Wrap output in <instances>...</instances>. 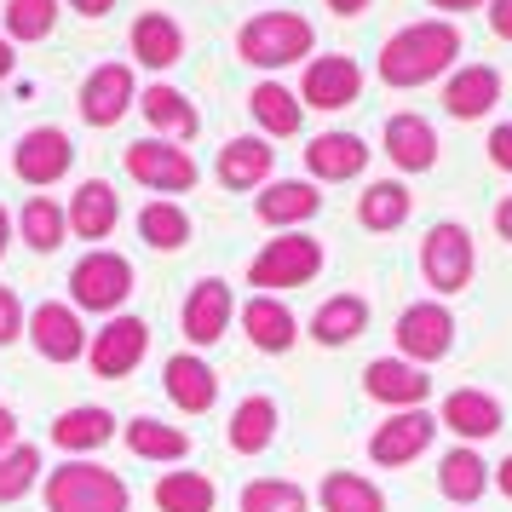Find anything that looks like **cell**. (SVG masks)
<instances>
[{
    "instance_id": "obj_29",
    "label": "cell",
    "mask_w": 512,
    "mask_h": 512,
    "mask_svg": "<svg viewBox=\"0 0 512 512\" xmlns=\"http://www.w3.org/2000/svg\"><path fill=\"white\" fill-rule=\"evenodd\" d=\"M248 110H254V121H259V139H294L305 127L300 93H288L282 81H259L254 93H248Z\"/></svg>"
},
{
    "instance_id": "obj_36",
    "label": "cell",
    "mask_w": 512,
    "mask_h": 512,
    "mask_svg": "<svg viewBox=\"0 0 512 512\" xmlns=\"http://www.w3.org/2000/svg\"><path fill=\"white\" fill-rule=\"evenodd\" d=\"M317 501H323V512H386V495L363 472H328Z\"/></svg>"
},
{
    "instance_id": "obj_32",
    "label": "cell",
    "mask_w": 512,
    "mask_h": 512,
    "mask_svg": "<svg viewBox=\"0 0 512 512\" xmlns=\"http://www.w3.org/2000/svg\"><path fill=\"white\" fill-rule=\"evenodd\" d=\"M438 489L455 501V507H472L478 495L489 489V466H484V455L472 449V443H455L449 455L438 461Z\"/></svg>"
},
{
    "instance_id": "obj_46",
    "label": "cell",
    "mask_w": 512,
    "mask_h": 512,
    "mask_svg": "<svg viewBox=\"0 0 512 512\" xmlns=\"http://www.w3.org/2000/svg\"><path fill=\"white\" fill-rule=\"evenodd\" d=\"M495 231H501V242H512V196L495 202Z\"/></svg>"
},
{
    "instance_id": "obj_4",
    "label": "cell",
    "mask_w": 512,
    "mask_h": 512,
    "mask_svg": "<svg viewBox=\"0 0 512 512\" xmlns=\"http://www.w3.org/2000/svg\"><path fill=\"white\" fill-rule=\"evenodd\" d=\"M133 294V265L110 248H93V254L75 259L70 271V305L75 311H98V317H116Z\"/></svg>"
},
{
    "instance_id": "obj_9",
    "label": "cell",
    "mask_w": 512,
    "mask_h": 512,
    "mask_svg": "<svg viewBox=\"0 0 512 512\" xmlns=\"http://www.w3.org/2000/svg\"><path fill=\"white\" fill-rule=\"evenodd\" d=\"M455 351V317H449V305L438 300H415L403 317H397V357H409V363H438Z\"/></svg>"
},
{
    "instance_id": "obj_7",
    "label": "cell",
    "mask_w": 512,
    "mask_h": 512,
    "mask_svg": "<svg viewBox=\"0 0 512 512\" xmlns=\"http://www.w3.org/2000/svg\"><path fill=\"white\" fill-rule=\"evenodd\" d=\"M121 167H127V173H133L139 185L162 190V196L196 190V179H202L196 156H190V150H179L173 139H133L127 150H121Z\"/></svg>"
},
{
    "instance_id": "obj_12",
    "label": "cell",
    "mask_w": 512,
    "mask_h": 512,
    "mask_svg": "<svg viewBox=\"0 0 512 512\" xmlns=\"http://www.w3.org/2000/svg\"><path fill=\"white\" fill-rule=\"evenodd\" d=\"M127 110H139V75H133V64H98L81 81V121L87 127H116Z\"/></svg>"
},
{
    "instance_id": "obj_1",
    "label": "cell",
    "mask_w": 512,
    "mask_h": 512,
    "mask_svg": "<svg viewBox=\"0 0 512 512\" xmlns=\"http://www.w3.org/2000/svg\"><path fill=\"white\" fill-rule=\"evenodd\" d=\"M455 58H461V29L449 24V18H420V24H403L380 47L374 58V70L386 87H426V81H438V75L455 70Z\"/></svg>"
},
{
    "instance_id": "obj_8",
    "label": "cell",
    "mask_w": 512,
    "mask_h": 512,
    "mask_svg": "<svg viewBox=\"0 0 512 512\" xmlns=\"http://www.w3.org/2000/svg\"><path fill=\"white\" fill-rule=\"evenodd\" d=\"M144 351H150V323L116 311V317L87 340V363H93L98 380H127V374L144 363Z\"/></svg>"
},
{
    "instance_id": "obj_10",
    "label": "cell",
    "mask_w": 512,
    "mask_h": 512,
    "mask_svg": "<svg viewBox=\"0 0 512 512\" xmlns=\"http://www.w3.org/2000/svg\"><path fill=\"white\" fill-rule=\"evenodd\" d=\"M70 167H75V144L58 127H29L24 139H18V150H12V173L29 190H52Z\"/></svg>"
},
{
    "instance_id": "obj_3",
    "label": "cell",
    "mask_w": 512,
    "mask_h": 512,
    "mask_svg": "<svg viewBox=\"0 0 512 512\" xmlns=\"http://www.w3.org/2000/svg\"><path fill=\"white\" fill-rule=\"evenodd\" d=\"M311 47H317V29L300 12H254L236 35L242 64H254V70H288V64L311 58Z\"/></svg>"
},
{
    "instance_id": "obj_40",
    "label": "cell",
    "mask_w": 512,
    "mask_h": 512,
    "mask_svg": "<svg viewBox=\"0 0 512 512\" xmlns=\"http://www.w3.org/2000/svg\"><path fill=\"white\" fill-rule=\"evenodd\" d=\"M311 495H305L294 478H254L242 489V512H305Z\"/></svg>"
},
{
    "instance_id": "obj_18",
    "label": "cell",
    "mask_w": 512,
    "mask_h": 512,
    "mask_svg": "<svg viewBox=\"0 0 512 512\" xmlns=\"http://www.w3.org/2000/svg\"><path fill=\"white\" fill-rule=\"evenodd\" d=\"M162 386L167 397L185 409V415H208L213 403H219V374L196 357V351H173L162 363Z\"/></svg>"
},
{
    "instance_id": "obj_21",
    "label": "cell",
    "mask_w": 512,
    "mask_h": 512,
    "mask_svg": "<svg viewBox=\"0 0 512 512\" xmlns=\"http://www.w3.org/2000/svg\"><path fill=\"white\" fill-rule=\"evenodd\" d=\"M305 167L323 185H346V179H357L369 167V144L357 139V133H317V139L305 144Z\"/></svg>"
},
{
    "instance_id": "obj_34",
    "label": "cell",
    "mask_w": 512,
    "mask_h": 512,
    "mask_svg": "<svg viewBox=\"0 0 512 512\" xmlns=\"http://www.w3.org/2000/svg\"><path fill=\"white\" fill-rule=\"evenodd\" d=\"M139 110L150 127H162V133H179V139H196L202 133V116H196V104H190L179 87H167V81H156V87H144Z\"/></svg>"
},
{
    "instance_id": "obj_42",
    "label": "cell",
    "mask_w": 512,
    "mask_h": 512,
    "mask_svg": "<svg viewBox=\"0 0 512 512\" xmlns=\"http://www.w3.org/2000/svg\"><path fill=\"white\" fill-rule=\"evenodd\" d=\"M24 323H29V311L24 300L0 282V346H12V340H24Z\"/></svg>"
},
{
    "instance_id": "obj_47",
    "label": "cell",
    "mask_w": 512,
    "mask_h": 512,
    "mask_svg": "<svg viewBox=\"0 0 512 512\" xmlns=\"http://www.w3.org/2000/svg\"><path fill=\"white\" fill-rule=\"evenodd\" d=\"M328 12H334V18H357V12H369V0H323Z\"/></svg>"
},
{
    "instance_id": "obj_30",
    "label": "cell",
    "mask_w": 512,
    "mask_h": 512,
    "mask_svg": "<svg viewBox=\"0 0 512 512\" xmlns=\"http://www.w3.org/2000/svg\"><path fill=\"white\" fill-rule=\"evenodd\" d=\"M369 328V300L363 294H328L311 317V340L317 346H351Z\"/></svg>"
},
{
    "instance_id": "obj_26",
    "label": "cell",
    "mask_w": 512,
    "mask_h": 512,
    "mask_svg": "<svg viewBox=\"0 0 512 512\" xmlns=\"http://www.w3.org/2000/svg\"><path fill=\"white\" fill-rule=\"evenodd\" d=\"M242 334H248L259 351L282 357V351L300 340V323H294V311H288L277 294H254V300L242 305Z\"/></svg>"
},
{
    "instance_id": "obj_44",
    "label": "cell",
    "mask_w": 512,
    "mask_h": 512,
    "mask_svg": "<svg viewBox=\"0 0 512 512\" xmlns=\"http://www.w3.org/2000/svg\"><path fill=\"white\" fill-rule=\"evenodd\" d=\"M489 29L501 41H512V0H489Z\"/></svg>"
},
{
    "instance_id": "obj_6",
    "label": "cell",
    "mask_w": 512,
    "mask_h": 512,
    "mask_svg": "<svg viewBox=\"0 0 512 512\" xmlns=\"http://www.w3.org/2000/svg\"><path fill=\"white\" fill-rule=\"evenodd\" d=\"M420 271L438 294H461L472 271H478V248H472V231L455 225V219H438L432 231L420 236Z\"/></svg>"
},
{
    "instance_id": "obj_39",
    "label": "cell",
    "mask_w": 512,
    "mask_h": 512,
    "mask_svg": "<svg viewBox=\"0 0 512 512\" xmlns=\"http://www.w3.org/2000/svg\"><path fill=\"white\" fill-rule=\"evenodd\" d=\"M35 484H41V449H35V443H12V449L0 455V507L24 501Z\"/></svg>"
},
{
    "instance_id": "obj_41",
    "label": "cell",
    "mask_w": 512,
    "mask_h": 512,
    "mask_svg": "<svg viewBox=\"0 0 512 512\" xmlns=\"http://www.w3.org/2000/svg\"><path fill=\"white\" fill-rule=\"evenodd\" d=\"M58 24V0H6V41H47Z\"/></svg>"
},
{
    "instance_id": "obj_16",
    "label": "cell",
    "mask_w": 512,
    "mask_h": 512,
    "mask_svg": "<svg viewBox=\"0 0 512 512\" xmlns=\"http://www.w3.org/2000/svg\"><path fill=\"white\" fill-rule=\"evenodd\" d=\"M363 392L374 403H386V409H426V397H432V374L409 363V357H374L369 369H363Z\"/></svg>"
},
{
    "instance_id": "obj_43",
    "label": "cell",
    "mask_w": 512,
    "mask_h": 512,
    "mask_svg": "<svg viewBox=\"0 0 512 512\" xmlns=\"http://www.w3.org/2000/svg\"><path fill=\"white\" fill-rule=\"evenodd\" d=\"M489 162L501 167V173H512V121H501V127L489 133Z\"/></svg>"
},
{
    "instance_id": "obj_19",
    "label": "cell",
    "mask_w": 512,
    "mask_h": 512,
    "mask_svg": "<svg viewBox=\"0 0 512 512\" xmlns=\"http://www.w3.org/2000/svg\"><path fill=\"white\" fill-rule=\"evenodd\" d=\"M64 219H70V231L81 236V242H110V231L121 225V196H116V185H110V179H87V185L70 196Z\"/></svg>"
},
{
    "instance_id": "obj_28",
    "label": "cell",
    "mask_w": 512,
    "mask_h": 512,
    "mask_svg": "<svg viewBox=\"0 0 512 512\" xmlns=\"http://www.w3.org/2000/svg\"><path fill=\"white\" fill-rule=\"evenodd\" d=\"M133 58H139L144 70H173L179 58H185V29L173 24L167 12H144V18H133Z\"/></svg>"
},
{
    "instance_id": "obj_25",
    "label": "cell",
    "mask_w": 512,
    "mask_h": 512,
    "mask_svg": "<svg viewBox=\"0 0 512 512\" xmlns=\"http://www.w3.org/2000/svg\"><path fill=\"white\" fill-rule=\"evenodd\" d=\"M110 438H116V415L98 409V403H75L52 420V449H64V455H93Z\"/></svg>"
},
{
    "instance_id": "obj_15",
    "label": "cell",
    "mask_w": 512,
    "mask_h": 512,
    "mask_svg": "<svg viewBox=\"0 0 512 512\" xmlns=\"http://www.w3.org/2000/svg\"><path fill=\"white\" fill-rule=\"evenodd\" d=\"M231 317H236L231 282H225V277H202L196 288H190L185 311H179V328H185L190 351H202V346H213V340H225Z\"/></svg>"
},
{
    "instance_id": "obj_17",
    "label": "cell",
    "mask_w": 512,
    "mask_h": 512,
    "mask_svg": "<svg viewBox=\"0 0 512 512\" xmlns=\"http://www.w3.org/2000/svg\"><path fill=\"white\" fill-rule=\"evenodd\" d=\"M501 403L489 392H478V386H461V392H449L443 397V409H438V432H455L461 443H484L501 432Z\"/></svg>"
},
{
    "instance_id": "obj_48",
    "label": "cell",
    "mask_w": 512,
    "mask_h": 512,
    "mask_svg": "<svg viewBox=\"0 0 512 512\" xmlns=\"http://www.w3.org/2000/svg\"><path fill=\"white\" fill-rule=\"evenodd\" d=\"M75 12H81V18H104V12H116V0H70Z\"/></svg>"
},
{
    "instance_id": "obj_20",
    "label": "cell",
    "mask_w": 512,
    "mask_h": 512,
    "mask_svg": "<svg viewBox=\"0 0 512 512\" xmlns=\"http://www.w3.org/2000/svg\"><path fill=\"white\" fill-rule=\"evenodd\" d=\"M271 167H277V150H271V139H259V133H248V139H231L225 150H219V185L225 190H265L271 185Z\"/></svg>"
},
{
    "instance_id": "obj_49",
    "label": "cell",
    "mask_w": 512,
    "mask_h": 512,
    "mask_svg": "<svg viewBox=\"0 0 512 512\" xmlns=\"http://www.w3.org/2000/svg\"><path fill=\"white\" fill-rule=\"evenodd\" d=\"M489 484H495V489H501V495L512 501V455H507L501 466H495V478H489Z\"/></svg>"
},
{
    "instance_id": "obj_23",
    "label": "cell",
    "mask_w": 512,
    "mask_h": 512,
    "mask_svg": "<svg viewBox=\"0 0 512 512\" xmlns=\"http://www.w3.org/2000/svg\"><path fill=\"white\" fill-rule=\"evenodd\" d=\"M501 104V70H489V64H466V70L449 75V87H443V110L455 121H478L489 116Z\"/></svg>"
},
{
    "instance_id": "obj_51",
    "label": "cell",
    "mask_w": 512,
    "mask_h": 512,
    "mask_svg": "<svg viewBox=\"0 0 512 512\" xmlns=\"http://www.w3.org/2000/svg\"><path fill=\"white\" fill-rule=\"evenodd\" d=\"M12 64H18V52H12V41H6V35H0V81H6V75H12Z\"/></svg>"
},
{
    "instance_id": "obj_33",
    "label": "cell",
    "mask_w": 512,
    "mask_h": 512,
    "mask_svg": "<svg viewBox=\"0 0 512 512\" xmlns=\"http://www.w3.org/2000/svg\"><path fill=\"white\" fill-rule=\"evenodd\" d=\"M409 208H415V196L397 185V179H374L357 196V225L363 231H403L409 225Z\"/></svg>"
},
{
    "instance_id": "obj_13",
    "label": "cell",
    "mask_w": 512,
    "mask_h": 512,
    "mask_svg": "<svg viewBox=\"0 0 512 512\" xmlns=\"http://www.w3.org/2000/svg\"><path fill=\"white\" fill-rule=\"evenodd\" d=\"M432 438H438V415H426V409H392V420L374 426L369 455H374V466H409L432 449Z\"/></svg>"
},
{
    "instance_id": "obj_11",
    "label": "cell",
    "mask_w": 512,
    "mask_h": 512,
    "mask_svg": "<svg viewBox=\"0 0 512 512\" xmlns=\"http://www.w3.org/2000/svg\"><path fill=\"white\" fill-rule=\"evenodd\" d=\"M363 93V64L346 58V52H328V58H311L300 81V104L305 110H351Z\"/></svg>"
},
{
    "instance_id": "obj_24",
    "label": "cell",
    "mask_w": 512,
    "mask_h": 512,
    "mask_svg": "<svg viewBox=\"0 0 512 512\" xmlns=\"http://www.w3.org/2000/svg\"><path fill=\"white\" fill-rule=\"evenodd\" d=\"M380 144H386V156H392L403 173H432V167H438V133H432V121L409 116V110L386 121Z\"/></svg>"
},
{
    "instance_id": "obj_22",
    "label": "cell",
    "mask_w": 512,
    "mask_h": 512,
    "mask_svg": "<svg viewBox=\"0 0 512 512\" xmlns=\"http://www.w3.org/2000/svg\"><path fill=\"white\" fill-rule=\"evenodd\" d=\"M317 208H323V196H317L311 179H277V185L259 190V202H254V213L271 231H294L305 219H317Z\"/></svg>"
},
{
    "instance_id": "obj_5",
    "label": "cell",
    "mask_w": 512,
    "mask_h": 512,
    "mask_svg": "<svg viewBox=\"0 0 512 512\" xmlns=\"http://www.w3.org/2000/svg\"><path fill=\"white\" fill-rule=\"evenodd\" d=\"M323 242L317 236H305V231H282L277 242H265L254 254V265H248V282L254 288H305V282L323 271Z\"/></svg>"
},
{
    "instance_id": "obj_38",
    "label": "cell",
    "mask_w": 512,
    "mask_h": 512,
    "mask_svg": "<svg viewBox=\"0 0 512 512\" xmlns=\"http://www.w3.org/2000/svg\"><path fill=\"white\" fill-rule=\"evenodd\" d=\"M139 242H150V248H162V254H173V248H185L190 242V213L179 208V202H150V208L139 213Z\"/></svg>"
},
{
    "instance_id": "obj_14",
    "label": "cell",
    "mask_w": 512,
    "mask_h": 512,
    "mask_svg": "<svg viewBox=\"0 0 512 512\" xmlns=\"http://www.w3.org/2000/svg\"><path fill=\"white\" fill-rule=\"evenodd\" d=\"M24 334L47 363H75V357H87V328H81V311H75V305L41 300L35 311H29Z\"/></svg>"
},
{
    "instance_id": "obj_50",
    "label": "cell",
    "mask_w": 512,
    "mask_h": 512,
    "mask_svg": "<svg viewBox=\"0 0 512 512\" xmlns=\"http://www.w3.org/2000/svg\"><path fill=\"white\" fill-rule=\"evenodd\" d=\"M438 12H478V6H489V0H432Z\"/></svg>"
},
{
    "instance_id": "obj_37",
    "label": "cell",
    "mask_w": 512,
    "mask_h": 512,
    "mask_svg": "<svg viewBox=\"0 0 512 512\" xmlns=\"http://www.w3.org/2000/svg\"><path fill=\"white\" fill-rule=\"evenodd\" d=\"M18 236H24L35 254H52V248H64L70 219H64V208H58L52 196H29L24 213H18Z\"/></svg>"
},
{
    "instance_id": "obj_2",
    "label": "cell",
    "mask_w": 512,
    "mask_h": 512,
    "mask_svg": "<svg viewBox=\"0 0 512 512\" xmlns=\"http://www.w3.org/2000/svg\"><path fill=\"white\" fill-rule=\"evenodd\" d=\"M41 495H47V512H127L133 507L121 472H110L104 461H87V455H70L64 466H52Z\"/></svg>"
},
{
    "instance_id": "obj_27",
    "label": "cell",
    "mask_w": 512,
    "mask_h": 512,
    "mask_svg": "<svg viewBox=\"0 0 512 512\" xmlns=\"http://www.w3.org/2000/svg\"><path fill=\"white\" fill-rule=\"evenodd\" d=\"M277 426H282L277 403H271L265 392H254V397H242V403H236L231 426H225V443H231L236 455H265V449L277 443Z\"/></svg>"
},
{
    "instance_id": "obj_35",
    "label": "cell",
    "mask_w": 512,
    "mask_h": 512,
    "mask_svg": "<svg viewBox=\"0 0 512 512\" xmlns=\"http://www.w3.org/2000/svg\"><path fill=\"white\" fill-rule=\"evenodd\" d=\"M156 507L162 512H213L219 507V489L208 472H162L156 478Z\"/></svg>"
},
{
    "instance_id": "obj_31",
    "label": "cell",
    "mask_w": 512,
    "mask_h": 512,
    "mask_svg": "<svg viewBox=\"0 0 512 512\" xmlns=\"http://www.w3.org/2000/svg\"><path fill=\"white\" fill-rule=\"evenodd\" d=\"M121 443H127L139 461H167V466H179L190 455L185 432H179V426H167V420H156V415H133L127 426H121Z\"/></svg>"
},
{
    "instance_id": "obj_45",
    "label": "cell",
    "mask_w": 512,
    "mask_h": 512,
    "mask_svg": "<svg viewBox=\"0 0 512 512\" xmlns=\"http://www.w3.org/2000/svg\"><path fill=\"white\" fill-rule=\"evenodd\" d=\"M12 443H18V415H12V409L0 403V455H6Z\"/></svg>"
},
{
    "instance_id": "obj_52",
    "label": "cell",
    "mask_w": 512,
    "mask_h": 512,
    "mask_svg": "<svg viewBox=\"0 0 512 512\" xmlns=\"http://www.w3.org/2000/svg\"><path fill=\"white\" fill-rule=\"evenodd\" d=\"M6 236H12V219H6V208H0V254H6Z\"/></svg>"
}]
</instances>
